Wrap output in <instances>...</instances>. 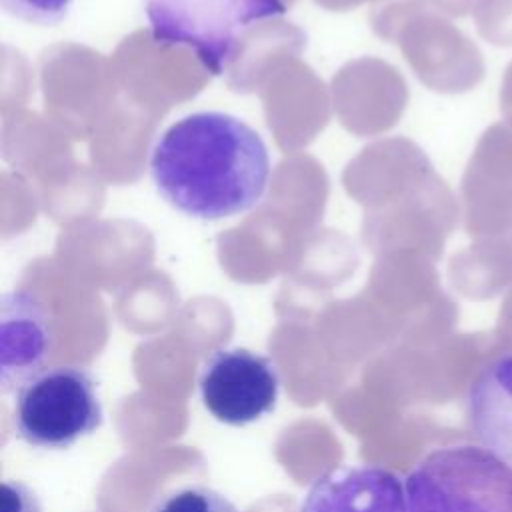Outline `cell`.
<instances>
[{
  "mask_svg": "<svg viewBox=\"0 0 512 512\" xmlns=\"http://www.w3.org/2000/svg\"><path fill=\"white\" fill-rule=\"evenodd\" d=\"M148 166L156 192L196 220L250 212L270 180V154L262 136L218 110L172 122L154 142Z\"/></svg>",
  "mask_w": 512,
  "mask_h": 512,
  "instance_id": "obj_1",
  "label": "cell"
},
{
  "mask_svg": "<svg viewBox=\"0 0 512 512\" xmlns=\"http://www.w3.org/2000/svg\"><path fill=\"white\" fill-rule=\"evenodd\" d=\"M408 512H512V464L478 444L428 452L404 480Z\"/></svg>",
  "mask_w": 512,
  "mask_h": 512,
  "instance_id": "obj_2",
  "label": "cell"
},
{
  "mask_svg": "<svg viewBox=\"0 0 512 512\" xmlns=\"http://www.w3.org/2000/svg\"><path fill=\"white\" fill-rule=\"evenodd\" d=\"M102 420L98 380L86 366L42 368L14 396V432L32 448L66 450L94 434Z\"/></svg>",
  "mask_w": 512,
  "mask_h": 512,
  "instance_id": "obj_3",
  "label": "cell"
},
{
  "mask_svg": "<svg viewBox=\"0 0 512 512\" xmlns=\"http://www.w3.org/2000/svg\"><path fill=\"white\" fill-rule=\"evenodd\" d=\"M152 40L184 46L212 74L224 72L240 36L286 12L280 0H140Z\"/></svg>",
  "mask_w": 512,
  "mask_h": 512,
  "instance_id": "obj_4",
  "label": "cell"
},
{
  "mask_svg": "<svg viewBox=\"0 0 512 512\" xmlns=\"http://www.w3.org/2000/svg\"><path fill=\"white\" fill-rule=\"evenodd\" d=\"M204 408L230 426H246L276 408L280 374L272 358L248 348L212 350L198 374Z\"/></svg>",
  "mask_w": 512,
  "mask_h": 512,
  "instance_id": "obj_5",
  "label": "cell"
},
{
  "mask_svg": "<svg viewBox=\"0 0 512 512\" xmlns=\"http://www.w3.org/2000/svg\"><path fill=\"white\" fill-rule=\"evenodd\" d=\"M296 512H408V502L392 470L346 464L320 474Z\"/></svg>",
  "mask_w": 512,
  "mask_h": 512,
  "instance_id": "obj_6",
  "label": "cell"
},
{
  "mask_svg": "<svg viewBox=\"0 0 512 512\" xmlns=\"http://www.w3.org/2000/svg\"><path fill=\"white\" fill-rule=\"evenodd\" d=\"M50 344V316L44 304L24 290L4 294L0 304V384L4 394L18 390L44 368Z\"/></svg>",
  "mask_w": 512,
  "mask_h": 512,
  "instance_id": "obj_7",
  "label": "cell"
},
{
  "mask_svg": "<svg viewBox=\"0 0 512 512\" xmlns=\"http://www.w3.org/2000/svg\"><path fill=\"white\" fill-rule=\"evenodd\" d=\"M468 188L476 200L474 230L496 236L512 228V124L498 122L486 130Z\"/></svg>",
  "mask_w": 512,
  "mask_h": 512,
  "instance_id": "obj_8",
  "label": "cell"
},
{
  "mask_svg": "<svg viewBox=\"0 0 512 512\" xmlns=\"http://www.w3.org/2000/svg\"><path fill=\"white\" fill-rule=\"evenodd\" d=\"M466 414L476 440L512 464V350L482 366L468 388Z\"/></svg>",
  "mask_w": 512,
  "mask_h": 512,
  "instance_id": "obj_9",
  "label": "cell"
},
{
  "mask_svg": "<svg viewBox=\"0 0 512 512\" xmlns=\"http://www.w3.org/2000/svg\"><path fill=\"white\" fill-rule=\"evenodd\" d=\"M148 512H240V508L210 486L186 484L156 496Z\"/></svg>",
  "mask_w": 512,
  "mask_h": 512,
  "instance_id": "obj_10",
  "label": "cell"
},
{
  "mask_svg": "<svg viewBox=\"0 0 512 512\" xmlns=\"http://www.w3.org/2000/svg\"><path fill=\"white\" fill-rule=\"evenodd\" d=\"M76 0H0L6 14L42 26H54L66 20Z\"/></svg>",
  "mask_w": 512,
  "mask_h": 512,
  "instance_id": "obj_11",
  "label": "cell"
},
{
  "mask_svg": "<svg viewBox=\"0 0 512 512\" xmlns=\"http://www.w3.org/2000/svg\"><path fill=\"white\" fill-rule=\"evenodd\" d=\"M478 30L496 46H512V0H484L478 12Z\"/></svg>",
  "mask_w": 512,
  "mask_h": 512,
  "instance_id": "obj_12",
  "label": "cell"
},
{
  "mask_svg": "<svg viewBox=\"0 0 512 512\" xmlns=\"http://www.w3.org/2000/svg\"><path fill=\"white\" fill-rule=\"evenodd\" d=\"M0 512H42L38 494L20 480H4L0 492Z\"/></svg>",
  "mask_w": 512,
  "mask_h": 512,
  "instance_id": "obj_13",
  "label": "cell"
},
{
  "mask_svg": "<svg viewBox=\"0 0 512 512\" xmlns=\"http://www.w3.org/2000/svg\"><path fill=\"white\" fill-rule=\"evenodd\" d=\"M500 112L508 124H512V62L506 66L500 86Z\"/></svg>",
  "mask_w": 512,
  "mask_h": 512,
  "instance_id": "obj_14",
  "label": "cell"
}]
</instances>
